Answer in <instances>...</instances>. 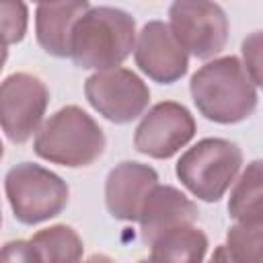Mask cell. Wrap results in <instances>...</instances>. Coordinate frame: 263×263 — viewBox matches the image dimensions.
Returning a JSON list of instances; mask_svg holds the SVG:
<instances>
[{"instance_id":"cell-1","label":"cell","mask_w":263,"mask_h":263,"mask_svg":"<svg viewBox=\"0 0 263 263\" xmlns=\"http://www.w3.org/2000/svg\"><path fill=\"white\" fill-rule=\"evenodd\" d=\"M191 97L201 115L218 123H236L257 107L255 84L232 55L201 66L191 78Z\"/></svg>"},{"instance_id":"cell-2","label":"cell","mask_w":263,"mask_h":263,"mask_svg":"<svg viewBox=\"0 0 263 263\" xmlns=\"http://www.w3.org/2000/svg\"><path fill=\"white\" fill-rule=\"evenodd\" d=\"M134 18L111 6L88 8L76 23L70 41V55L76 66L92 70H113L134 49Z\"/></svg>"},{"instance_id":"cell-3","label":"cell","mask_w":263,"mask_h":263,"mask_svg":"<svg viewBox=\"0 0 263 263\" xmlns=\"http://www.w3.org/2000/svg\"><path fill=\"white\" fill-rule=\"evenodd\" d=\"M105 150V136L97 121L70 105L53 113L35 138V152L64 166H86Z\"/></svg>"},{"instance_id":"cell-4","label":"cell","mask_w":263,"mask_h":263,"mask_svg":"<svg viewBox=\"0 0 263 263\" xmlns=\"http://www.w3.org/2000/svg\"><path fill=\"white\" fill-rule=\"evenodd\" d=\"M242 164L240 148L228 140L208 138L189 148L177 162L181 183L203 201H218Z\"/></svg>"},{"instance_id":"cell-5","label":"cell","mask_w":263,"mask_h":263,"mask_svg":"<svg viewBox=\"0 0 263 263\" xmlns=\"http://www.w3.org/2000/svg\"><path fill=\"white\" fill-rule=\"evenodd\" d=\"M4 185L12 212L23 224L49 220L68 203V185L39 164L21 162L12 166Z\"/></svg>"},{"instance_id":"cell-6","label":"cell","mask_w":263,"mask_h":263,"mask_svg":"<svg viewBox=\"0 0 263 263\" xmlns=\"http://www.w3.org/2000/svg\"><path fill=\"white\" fill-rule=\"evenodd\" d=\"M171 33L183 51L195 58H212L222 51L228 37V18L214 2H175L168 10Z\"/></svg>"},{"instance_id":"cell-7","label":"cell","mask_w":263,"mask_h":263,"mask_svg":"<svg viewBox=\"0 0 263 263\" xmlns=\"http://www.w3.org/2000/svg\"><path fill=\"white\" fill-rule=\"evenodd\" d=\"M88 103L109 121L127 123L142 115L150 90L132 70L113 68L92 74L84 86Z\"/></svg>"},{"instance_id":"cell-8","label":"cell","mask_w":263,"mask_h":263,"mask_svg":"<svg viewBox=\"0 0 263 263\" xmlns=\"http://www.w3.org/2000/svg\"><path fill=\"white\" fill-rule=\"evenodd\" d=\"M49 92L45 84L31 74L18 72L0 84V125L12 142H27L37 132Z\"/></svg>"},{"instance_id":"cell-9","label":"cell","mask_w":263,"mask_h":263,"mask_svg":"<svg viewBox=\"0 0 263 263\" xmlns=\"http://www.w3.org/2000/svg\"><path fill=\"white\" fill-rule=\"evenodd\" d=\"M195 134L191 113L173 101L154 105L136 129L134 144L142 154L152 158H168L183 148Z\"/></svg>"},{"instance_id":"cell-10","label":"cell","mask_w":263,"mask_h":263,"mask_svg":"<svg viewBox=\"0 0 263 263\" xmlns=\"http://www.w3.org/2000/svg\"><path fill=\"white\" fill-rule=\"evenodd\" d=\"M136 62L152 80L171 84L187 72V53L173 37L168 25L150 21L136 43Z\"/></svg>"},{"instance_id":"cell-11","label":"cell","mask_w":263,"mask_h":263,"mask_svg":"<svg viewBox=\"0 0 263 263\" xmlns=\"http://www.w3.org/2000/svg\"><path fill=\"white\" fill-rule=\"evenodd\" d=\"M156 171L140 162L117 164L105 183V203L119 220H138L142 205L156 187Z\"/></svg>"},{"instance_id":"cell-12","label":"cell","mask_w":263,"mask_h":263,"mask_svg":"<svg viewBox=\"0 0 263 263\" xmlns=\"http://www.w3.org/2000/svg\"><path fill=\"white\" fill-rule=\"evenodd\" d=\"M138 220L142 226V238L146 242H152L164 232L193 226V222L197 220V205L187 199L179 189L168 185H156L146 197Z\"/></svg>"},{"instance_id":"cell-13","label":"cell","mask_w":263,"mask_h":263,"mask_svg":"<svg viewBox=\"0 0 263 263\" xmlns=\"http://www.w3.org/2000/svg\"><path fill=\"white\" fill-rule=\"evenodd\" d=\"M88 2H43L37 6V41L58 58L70 55V41L76 23L88 10Z\"/></svg>"},{"instance_id":"cell-14","label":"cell","mask_w":263,"mask_h":263,"mask_svg":"<svg viewBox=\"0 0 263 263\" xmlns=\"http://www.w3.org/2000/svg\"><path fill=\"white\" fill-rule=\"evenodd\" d=\"M150 245V263H201L208 249V238L199 228L183 226L160 234Z\"/></svg>"},{"instance_id":"cell-15","label":"cell","mask_w":263,"mask_h":263,"mask_svg":"<svg viewBox=\"0 0 263 263\" xmlns=\"http://www.w3.org/2000/svg\"><path fill=\"white\" fill-rule=\"evenodd\" d=\"M39 263H78L82 257V240L74 228L58 224L43 228L29 240Z\"/></svg>"},{"instance_id":"cell-16","label":"cell","mask_w":263,"mask_h":263,"mask_svg":"<svg viewBox=\"0 0 263 263\" xmlns=\"http://www.w3.org/2000/svg\"><path fill=\"white\" fill-rule=\"evenodd\" d=\"M228 212L238 222H261L263 208H261V162L255 160L247 166L242 177L238 179Z\"/></svg>"},{"instance_id":"cell-17","label":"cell","mask_w":263,"mask_h":263,"mask_svg":"<svg viewBox=\"0 0 263 263\" xmlns=\"http://www.w3.org/2000/svg\"><path fill=\"white\" fill-rule=\"evenodd\" d=\"M226 251L234 263H261V222H238L228 230Z\"/></svg>"},{"instance_id":"cell-18","label":"cell","mask_w":263,"mask_h":263,"mask_svg":"<svg viewBox=\"0 0 263 263\" xmlns=\"http://www.w3.org/2000/svg\"><path fill=\"white\" fill-rule=\"evenodd\" d=\"M27 31V6L23 2H0V37L16 43Z\"/></svg>"},{"instance_id":"cell-19","label":"cell","mask_w":263,"mask_h":263,"mask_svg":"<svg viewBox=\"0 0 263 263\" xmlns=\"http://www.w3.org/2000/svg\"><path fill=\"white\" fill-rule=\"evenodd\" d=\"M242 55H245V70L251 76L253 84H261V33H253L242 43Z\"/></svg>"},{"instance_id":"cell-20","label":"cell","mask_w":263,"mask_h":263,"mask_svg":"<svg viewBox=\"0 0 263 263\" xmlns=\"http://www.w3.org/2000/svg\"><path fill=\"white\" fill-rule=\"evenodd\" d=\"M0 263H39V259L29 242L12 240L0 249Z\"/></svg>"},{"instance_id":"cell-21","label":"cell","mask_w":263,"mask_h":263,"mask_svg":"<svg viewBox=\"0 0 263 263\" xmlns=\"http://www.w3.org/2000/svg\"><path fill=\"white\" fill-rule=\"evenodd\" d=\"M210 263H234V261H232V257L228 255L226 247H218V249L214 251V255H212Z\"/></svg>"},{"instance_id":"cell-22","label":"cell","mask_w":263,"mask_h":263,"mask_svg":"<svg viewBox=\"0 0 263 263\" xmlns=\"http://www.w3.org/2000/svg\"><path fill=\"white\" fill-rule=\"evenodd\" d=\"M84 263H115V261L109 259L107 255H92V257H88Z\"/></svg>"},{"instance_id":"cell-23","label":"cell","mask_w":263,"mask_h":263,"mask_svg":"<svg viewBox=\"0 0 263 263\" xmlns=\"http://www.w3.org/2000/svg\"><path fill=\"white\" fill-rule=\"evenodd\" d=\"M4 62H6V41L0 37V70H2Z\"/></svg>"},{"instance_id":"cell-24","label":"cell","mask_w":263,"mask_h":263,"mask_svg":"<svg viewBox=\"0 0 263 263\" xmlns=\"http://www.w3.org/2000/svg\"><path fill=\"white\" fill-rule=\"evenodd\" d=\"M0 158H2V142H0Z\"/></svg>"},{"instance_id":"cell-25","label":"cell","mask_w":263,"mask_h":263,"mask_svg":"<svg viewBox=\"0 0 263 263\" xmlns=\"http://www.w3.org/2000/svg\"><path fill=\"white\" fill-rule=\"evenodd\" d=\"M140 263H150V261H146V259H144V261H140Z\"/></svg>"}]
</instances>
